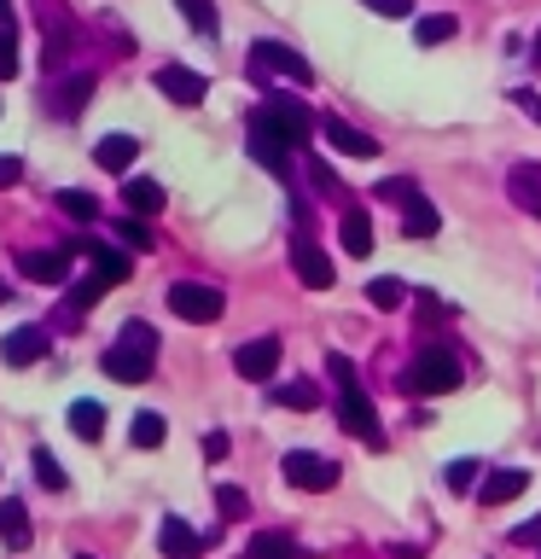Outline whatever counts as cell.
<instances>
[{
    "mask_svg": "<svg viewBox=\"0 0 541 559\" xmlns=\"http://www.w3.org/2000/svg\"><path fill=\"white\" fill-rule=\"evenodd\" d=\"M513 542H536V548H541V519H530V524H518V531H513Z\"/></svg>",
    "mask_w": 541,
    "mask_h": 559,
    "instance_id": "46",
    "label": "cell"
},
{
    "mask_svg": "<svg viewBox=\"0 0 541 559\" xmlns=\"http://www.w3.org/2000/svg\"><path fill=\"white\" fill-rule=\"evenodd\" d=\"M157 94L175 99V105H204L209 82L199 76V70H187V64H164V70H157Z\"/></svg>",
    "mask_w": 541,
    "mask_h": 559,
    "instance_id": "12",
    "label": "cell"
},
{
    "mask_svg": "<svg viewBox=\"0 0 541 559\" xmlns=\"http://www.w3.org/2000/svg\"><path fill=\"white\" fill-rule=\"evenodd\" d=\"M134 157H140V140H134V134H105L99 146H94V164L111 169V175H129Z\"/></svg>",
    "mask_w": 541,
    "mask_h": 559,
    "instance_id": "20",
    "label": "cell"
},
{
    "mask_svg": "<svg viewBox=\"0 0 541 559\" xmlns=\"http://www.w3.org/2000/svg\"><path fill=\"white\" fill-rule=\"evenodd\" d=\"M169 309L181 314V321L204 326V321H221L227 297L216 286H204V280H175V286H169Z\"/></svg>",
    "mask_w": 541,
    "mask_h": 559,
    "instance_id": "6",
    "label": "cell"
},
{
    "mask_svg": "<svg viewBox=\"0 0 541 559\" xmlns=\"http://www.w3.org/2000/svg\"><path fill=\"white\" fill-rule=\"evenodd\" d=\"M478 472H483V461H471V454H460V461H448V489H454V496H466V489L478 484Z\"/></svg>",
    "mask_w": 541,
    "mask_h": 559,
    "instance_id": "37",
    "label": "cell"
},
{
    "mask_svg": "<svg viewBox=\"0 0 541 559\" xmlns=\"http://www.w3.org/2000/svg\"><path fill=\"white\" fill-rule=\"evenodd\" d=\"M274 402H286V408H314V402H321V384H314V379H291V384H279V391H274Z\"/></svg>",
    "mask_w": 541,
    "mask_h": 559,
    "instance_id": "33",
    "label": "cell"
},
{
    "mask_svg": "<svg viewBox=\"0 0 541 559\" xmlns=\"http://www.w3.org/2000/svg\"><path fill=\"white\" fill-rule=\"evenodd\" d=\"M35 17L47 29V64H59L70 47H76V17H70L64 0H35Z\"/></svg>",
    "mask_w": 541,
    "mask_h": 559,
    "instance_id": "9",
    "label": "cell"
},
{
    "mask_svg": "<svg viewBox=\"0 0 541 559\" xmlns=\"http://www.w3.org/2000/svg\"><path fill=\"white\" fill-rule=\"evenodd\" d=\"M175 7H181V17H187L199 35H216V29H221V17H216V7H209V0H175Z\"/></svg>",
    "mask_w": 541,
    "mask_h": 559,
    "instance_id": "34",
    "label": "cell"
},
{
    "mask_svg": "<svg viewBox=\"0 0 541 559\" xmlns=\"http://www.w3.org/2000/svg\"><path fill=\"white\" fill-rule=\"evenodd\" d=\"M244 146H251V157H256V164H268L274 175H286V169H291V146H286V140H279L256 111H251V129H244Z\"/></svg>",
    "mask_w": 541,
    "mask_h": 559,
    "instance_id": "11",
    "label": "cell"
},
{
    "mask_svg": "<svg viewBox=\"0 0 541 559\" xmlns=\"http://www.w3.org/2000/svg\"><path fill=\"white\" fill-rule=\"evenodd\" d=\"M0 29H12V0H0Z\"/></svg>",
    "mask_w": 541,
    "mask_h": 559,
    "instance_id": "47",
    "label": "cell"
},
{
    "mask_svg": "<svg viewBox=\"0 0 541 559\" xmlns=\"http://www.w3.org/2000/svg\"><path fill=\"white\" fill-rule=\"evenodd\" d=\"M24 181V164H17V157H0V187H17Z\"/></svg>",
    "mask_w": 541,
    "mask_h": 559,
    "instance_id": "44",
    "label": "cell"
},
{
    "mask_svg": "<svg viewBox=\"0 0 541 559\" xmlns=\"http://www.w3.org/2000/svg\"><path fill=\"white\" fill-rule=\"evenodd\" d=\"M366 304L373 309H401L408 304V286H401L396 274H378V280H366Z\"/></svg>",
    "mask_w": 541,
    "mask_h": 559,
    "instance_id": "29",
    "label": "cell"
},
{
    "mask_svg": "<svg viewBox=\"0 0 541 559\" xmlns=\"http://www.w3.org/2000/svg\"><path fill=\"white\" fill-rule=\"evenodd\" d=\"M291 274L303 280L309 292H326V286H332V257L314 245L309 227H291Z\"/></svg>",
    "mask_w": 541,
    "mask_h": 559,
    "instance_id": "8",
    "label": "cell"
},
{
    "mask_svg": "<svg viewBox=\"0 0 541 559\" xmlns=\"http://www.w3.org/2000/svg\"><path fill=\"white\" fill-rule=\"evenodd\" d=\"M536 59H541V35H536Z\"/></svg>",
    "mask_w": 541,
    "mask_h": 559,
    "instance_id": "48",
    "label": "cell"
},
{
    "mask_svg": "<svg viewBox=\"0 0 541 559\" xmlns=\"http://www.w3.org/2000/svg\"><path fill=\"white\" fill-rule=\"evenodd\" d=\"M524 489H530V472H524V466H495V472L478 484V501H483V507H506L513 496H524Z\"/></svg>",
    "mask_w": 541,
    "mask_h": 559,
    "instance_id": "15",
    "label": "cell"
},
{
    "mask_svg": "<svg viewBox=\"0 0 541 559\" xmlns=\"http://www.w3.org/2000/svg\"><path fill=\"white\" fill-rule=\"evenodd\" d=\"M436 227H443V216H436V204L425 199V192H413V199L401 204V234H408V239H431Z\"/></svg>",
    "mask_w": 541,
    "mask_h": 559,
    "instance_id": "22",
    "label": "cell"
},
{
    "mask_svg": "<svg viewBox=\"0 0 541 559\" xmlns=\"http://www.w3.org/2000/svg\"><path fill=\"white\" fill-rule=\"evenodd\" d=\"M87 99H94V76L82 70V76H70V82L52 87V94H47V111H52V117H76Z\"/></svg>",
    "mask_w": 541,
    "mask_h": 559,
    "instance_id": "19",
    "label": "cell"
},
{
    "mask_svg": "<svg viewBox=\"0 0 541 559\" xmlns=\"http://www.w3.org/2000/svg\"><path fill=\"white\" fill-rule=\"evenodd\" d=\"M122 204H129L134 216H157V210L169 204V192H164V181H152V175H134V181L122 187Z\"/></svg>",
    "mask_w": 541,
    "mask_h": 559,
    "instance_id": "21",
    "label": "cell"
},
{
    "mask_svg": "<svg viewBox=\"0 0 541 559\" xmlns=\"http://www.w3.org/2000/svg\"><path fill=\"white\" fill-rule=\"evenodd\" d=\"M64 251H87L94 257V274H105L117 286V280H129V251H111V245H99V239H70Z\"/></svg>",
    "mask_w": 541,
    "mask_h": 559,
    "instance_id": "18",
    "label": "cell"
},
{
    "mask_svg": "<svg viewBox=\"0 0 541 559\" xmlns=\"http://www.w3.org/2000/svg\"><path fill=\"white\" fill-rule=\"evenodd\" d=\"M344 251L349 257H373V216H366L361 204L344 210Z\"/></svg>",
    "mask_w": 541,
    "mask_h": 559,
    "instance_id": "25",
    "label": "cell"
},
{
    "mask_svg": "<svg viewBox=\"0 0 541 559\" xmlns=\"http://www.w3.org/2000/svg\"><path fill=\"white\" fill-rule=\"evenodd\" d=\"M0 542H7V548H24V542H29L24 501H0Z\"/></svg>",
    "mask_w": 541,
    "mask_h": 559,
    "instance_id": "26",
    "label": "cell"
},
{
    "mask_svg": "<svg viewBox=\"0 0 541 559\" xmlns=\"http://www.w3.org/2000/svg\"><path fill=\"white\" fill-rule=\"evenodd\" d=\"M366 12H378V17H408L413 0H366Z\"/></svg>",
    "mask_w": 541,
    "mask_h": 559,
    "instance_id": "43",
    "label": "cell"
},
{
    "mask_svg": "<svg viewBox=\"0 0 541 559\" xmlns=\"http://www.w3.org/2000/svg\"><path fill=\"white\" fill-rule=\"evenodd\" d=\"M233 367H239V379H251V384H268L279 373V338L268 332V338H251V344H239L233 349Z\"/></svg>",
    "mask_w": 541,
    "mask_h": 559,
    "instance_id": "10",
    "label": "cell"
},
{
    "mask_svg": "<svg viewBox=\"0 0 541 559\" xmlns=\"http://www.w3.org/2000/svg\"><path fill=\"white\" fill-rule=\"evenodd\" d=\"M29 466H35V478H41L47 489H64V472H59V461H52L47 449H35V454H29Z\"/></svg>",
    "mask_w": 541,
    "mask_h": 559,
    "instance_id": "40",
    "label": "cell"
},
{
    "mask_svg": "<svg viewBox=\"0 0 541 559\" xmlns=\"http://www.w3.org/2000/svg\"><path fill=\"white\" fill-rule=\"evenodd\" d=\"M506 199H513L524 216L541 222V164H513V175H506Z\"/></svg>",
    "mask_w": 541,
    "mask_h": 559,
    "instance_id": "16",
    "label": "cell"
},
{
    "mask_svg": "<svg viewBox=\"0 0 541 559\" xmlns=\"http://www.w3.org/2000/svg\"><path fill=\"white\" fill-rule=\"evenodd\" d=\"M216 507H221V519L233 524V519H244V513H251V496H244L239 484H216Z\"/></svg>",
    "mask_w": 541,
    "mask_h": 559,
    "instance_id": "35",
    "label": "cell"
},
{
    "mask_svg": "<svg viewBox=\"0 0 541 559\" xmlns=\"http://www.w3.org/2000/svg\"><path fill=\"white\" fill-rule=\"evenodd\" d=\"M17 269H24L29 280L59 286V280H70V251H24V257H17Z\"/></svg>",
    "mask_w": 541,
    "mask_h": 559,
    "instance_id": "23",
    "label": "cell"
},
{
    "mask_svg": "<svg viewBox=\"0 0 541 559\" xmlns=\"http://www.w3.org/2000/svg\"><path fill=\"white\" fill-rule=\"evenodd\" d=\"M513 105H518L530 122H541V94H530V87H513Z\"/></svg>",
    "mask_w": 541,
    "mask_h": 559,
    "instance_id": "42",
    "label": "cell"
},
{
    "mask_svg": "<svg viewBox=\"0 0 541 559\" xmlns=\"http://www.w3.org/2000/svg\"><path fill=\"white\" fill-rule=\"evenodd\" d=\"M460 379H466V367L448 344H425L401 367V391L408 396H448V391H460Z\"/></svg>",
    "mask_w": 541,
    "mask_h": 559,
    "instance_id": "3",
    "label": "cell"
},
{
    "mask_svg": "<svg viewBox=\"0 0 541 559\" xmlns=\"http://www.w3.org/2000/svg\"><path fill=\"white\" fill-rule=\"evenodd\" d=\"M47 349H52V338L41 326H17V332H7L0 356H7V367H35V361H47Z\"/></svg>",
    "mask_w": 541,
    "mask_h": 559,
    "instance_id": "13",
    "label": "cell"
},
{
    "mask_svg": "<svg viewBox=\"0 0 541 559\" xmlns=\"http://www.w3.org/2000/svg\"><path fill=\"white\" fill-rule=\"evenodd\" d=\"M326 373H332V384H338V426H344L349 437H361L366 449H384L378 414H373V402H366V391H361V373H356V361H344V356H326Z\"/></svg>",
    "mask_w": 541,
    "mask_h": 559,
    "instance_id": "1",
    "label": "cell"
},
{
    "mask_svg": "<svg viewBox=\"0 0 541 559\" xmlns=\"http://www.w3.org/2000/svg\"><path fill=\"white\" fill-rule=\"evenodd\" d=\"M419 47H436V41H454L460 35V17H448V12H431V17H419Z\"/></svg>",
    "mask_w": 541,
    "mask_h": 559,
    "instance_id": "31",
    "label": "cell"
},
{
    "mask_svg": "<svg viewBox=\"0 0 541 559\" xmlns=\"http://www.w3.org/2000/svg\"><path fill=\"white\" fill-rule=\"evenodd\" d=\"M251 76H256V82H262V76H286V82H297V87H309L314 70H309L303 52H291L286 41H256V47H251Z\"/></svg>",
    "mask_w": 541,
    "mask_h": 559,
    "instance_id": "5",
    "label": "cell"
},
{
    "mask_svg": "<svg viewBox=\"0 0 541 559\" xmlns=\"http://www.w3.org/2000/svg\"><path fill=\"white\" fill-rule=\"evenodd\" d=\"M105 292H111V280H105V274H87V280H76V286L64 292V304L76 309V314H87V309H94Z\"/></svg>",
    "mask_w": 541,
    "mask_h": 559,
    "instance_id": "30",
    "label": "cell"
},
{
    "mask_svg": "<svg viewBox=\"0 0 541 559\" xmlns=\"http://www.w3.org/2000/svg\"><path fill=\"white\" fill-rule=\"evenodd\" d=\"M152 361H157V332H152L146 321H122L117 344L99 356V367H105L117 384H146V379H152Z\"/></svg>",
    "mask_w": 541,
    "mask_h": 559,
    "instance_id": "2",
    "label": "cell"
},
{
    "mask_svg": "<svg viewBox=\"0 0 541 559\" xmlns=\"http://www.w3.org/2000/svg\"><path fill=\"white\" fill-rule=\"evenodd\" d=\"M17 76V29H0V82Z\"/></svg>",
    "mask_w": 541,
    "mask_h": 559,
    "instance_id": "41",
    "label": "cell"
},
{
    "mask_svg": "<svg viewBox=\"0 0 541 559\" xmlns=\"http://www.w3.org/2000/svg\"><path fill=\"white\" fill-rule=\"evenodd\" d=\"M309 181H314V192H321L326 204H338V192H344V181H338V175H332V169L321 164V157H309Z\"/></svg>",
    "mask_w": 541,
    "mask_h": 559,
    "instance_id": "38",
    "label": "cell"
},
{
    "mask_svg": "<svg viewBox=\"0 0 541 559\" xmlns=\"http://www.w3.org/2000/svg\"><path fill=\"white\" fill-rule=\"evenodd\" d=\"M76 559H94V554H76Z\"/></svg>",
    "mask_w": 541,
    "mask_h": 559,
    "instance_id": "50",
    "label": "cell"
},
{
    "mask_svg": "<svg viewBox=\"0 0 541 559\" xmlns=\"http://www.w3.org/2000/svg\"><path fill=\"white\" fill-rule=\"evenodd\" d=\"M256 117L268 122V129L286 140L291 152H297V146H309V134H314V111H309V105L297 99V94H268V99L256 105Z\"/></svg>",
    "mask_w": 541,
    "mask_h": 559,
    "instance_id": "4",
    "label": "cell"
},
{
    "mask_svg": "<svg viewBox=\"0 0 541 559\" xmlns=\"http://www.w3.org/2000/svg\"><path fill=\"white\" fill-rule=\"evenodd\" d=\"M157 548H164V559H199L204 554V536L192 531L187 519H164V531H157Z\"/></svg>",
    "mask_w": 541,
    "mask_h": 559,
    "instance_id": "17",
    "label": "cell"
},
{
    "mask_svg": "<svg viewBox=\"0 0 541 559\" xmlns=\"http://www.w3.org/2000/svg\"><path fill=\"white\" fill-rule=\"evenodd\" d=\"M373 192H378V199H384V204H396V210H401V204H408V199H413V192H419V187L408 181V175H390V181H378Z\"/></svg>",
    "mask_w": 541,
    "mask_h": 559,
    "instance_id": "39",
    "label": "cell"
},
{
    "mask_svg": "<svg viewBox=\"0 0 541 559\" xmlns=\"http://www.w3.org/2000/svg\"><path fill=\"white\" fill-rule=\"evenodd\" d=\"M204 454H209V461H221V454H227V431H209L204 437Z\"/></svg>",
    "mask_w": 541,
    "mask_h": 559,
    "instance_id": "45",
    "label": "cell"
},
{
    "mask_svg": "<svg viewBox=\"0 0 541 559\" xmlns=\"http://www.w3.org/2000/svg\"><path fill=\"white\" fill-rule=\"evenodd\" d=\"M279 472H286V484L309 489V496H326V489H338V466H332L326 454H314V449H291L286 461H279Z\"/></svg>",
    "mask_w": 541,
    "mask_h": 559,
    "instance_id": "7",
    "label": "cell"
},
{
    "mask_svg": "<svg viewBox=\"0 0 541 559\" xmlns=\"http://www.w3.org/2000/svg\"><path fill=\"white\" fill-rule=\"evenodd\" d=\"M0 304H7V286H0Z\"/></svg>",
    "mask_w": 541,
    "mask_h": 559,
    "instance_id": "49",
    "label": "cell"
},
{
    "mask_svg": "<svg viewBox=\"0 0 541 559\" xmlns=\"http://www.w3.org/2000/svg\"><path fill=\"white\" fill-rule=\"evenodd\" d=\"M117 239L129 245V251H152V245H157V239H152V227L140 222V216H122V222H117Z\"/></svg>",
    "mask_w": 541,
    "mask_h": 559,
    "instance_id": "36",
    "label": "cell"
},
{
    "mask_svg": "<svg viewBox=\"0 0 541 559\" xmlns=\"http://www.w3.org/2000/svg\"><path fill=\"white\" fill-rule=\"evenodd\" d=\"M59 210H64L70 222H94V216H99V199H94V192H76V187H64V192H59Z\"/></svg>",
    "mask_w": 541,
    "mask_h": 559,
    "instance_id": "32",
    "label": "cell"
},
{
    "mask_svg": "<svg viewBox=\"0 0 541 559\" xmlns=\"http://www.w3.org/2000/svg\"><path fill=\"white\" fill-rule=\"evenodd\" d=\"M164 437H169V426H164V414H134V426H129V443L134 449H164Z\"/></svg>",
    "mask_w": 541,
    "mask_h": 559,
    "instance_id": "28",
    "label": "cell"
},
{
    "mask_svg": "<svg viewBox=\"0 0 541 559\" xmlns=\"http://www.w3.org/2000/svg\"><path fill=\"white\" fill-rule=\"evenodd\" d=\"M70 431H76L82 443H99V431H105V408H99V402H70Z\"/></svg>",
    "mask_w": 541,
    "mask_h": 559,
    "instance_id": "27",
    "label": "cell"
},
{
    "mask_svg": "<svg viewBox=\"0 0 541 559\" xmlns=\"http://www.w3.org/2000/svg\"><path fill=\"white\" fill-rule=\"evenodd\" d=\"M244 554L251 559H303V542H297L291 531H256Z\"/></svg>",
    "mask_w": 541,
    "mask_h": 559,
    "instance_id": "24",
    "label": "cell"
},
{
    "mask_svg": "<svg viewBox=\"0 0 541 559\" xmlns=\"http://www.w3.org/2000/svg\"><path fill=\"white\" fill-rule=\"evenodd\" d=\"M321 134L332 140V152H344V157H378V140L361 134L356 122H344V117H321Z\"/></svg>",
    "mask_w": 541,
    "mask_h": 559,
    "instance_id": "14",
    "label": "cell"
}]
</instances>
